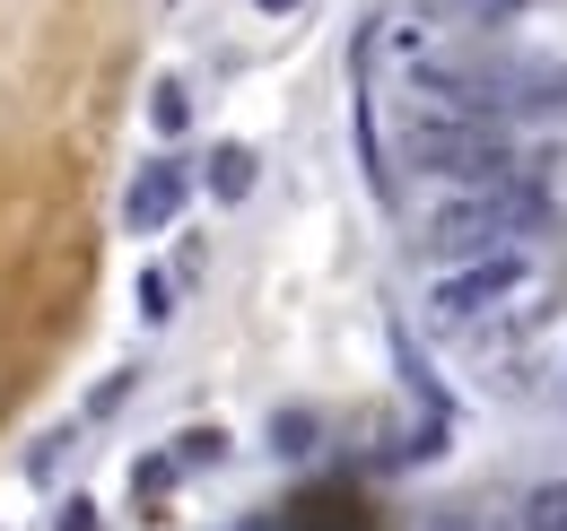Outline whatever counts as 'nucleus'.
Masks as SVG:
<instances>
[{
  "instance_id": "39448f33",
  "label": "nucleus",
  "mask_w": 567,
  "mask_h": 531,
  "mask_svg": "<svg viewBox=\"0 0 567 531\" xmlns=\"http://www.w3.org/2000/svg\"><path fill=\"white\" fill-rule=\"evenodd\" d=\"M210 192L218 200H245V192H254V157H245V148H218V157H210Z\"/></svg>"
},
{
  "instance_id": "6e6552de",
  "label": "nucleus",
  "mask_w": 567,
  "mask_h": 531,
  "mask_svg": "<svg viewBox=\"0 0 567 531\" xmlns=\"http://www.w3.org/2000/svg\"><path fill=\"white\" fill-rule=\"evenodd\" d=\"M254 9H271V18H288V9H297V0H254Z\"/></svg>"
},
{
  "instance_id": "f03ea898",
  "label": "nucleus",
  "mask_w": 567,
  "mask_h": 531,
  "mask_svg": "<svg viewBox=\"0 0 567 531\" xmlns=\"http://www.w3.org/2000/svg\"><path fill=\"white\" fill-rule=\"evenodd\" d=\"M411 157H420L427 175H445V184H497V175H506V132H497V114L420 96V114H411Z\"/></svg>"
},
{
  "instance_id": "1a4fd4ad",
  "label": "nucleus",
  "mask_w": 567,
  "mask_h": 531,
  "mask_svg": "<svg viewBox=\"0 0 567 531\" xmlns=\"http://www.w3.org/2000/svg\"><path fill=\"white\" fill-rule=\"evenodd\" d=\"M436 531H463V523H436Z\"/></svg>"
},
{
  "instance_id": "7ed1b4c3",
  "label": "nucleus",
  "mask_w": 567,
  "mask_h": 531,
  "mask_svg": "<svg viewBox=\"0 0 567 531\" xmlns=\"http://www.w3.org/2000/svg\"><path fill=\"white\" fill-rule=\"evenodd\" d=\"M524 279H533V262H524L515 244H506V253H472V262H454L436 288H427V314H436V323H481V314H497Z\"/></svg>"
},
{
  "instance_id": "f257e3e1",
  "label": "nucleus",
  "mask_w": 567,
  "mask_h": 531,
  "mask_svg": "<svg viewBox=\"0 0 567 531\" xmlns=\"http://www.w3.org/2000/svg\"><path fill=\"white\" fill-rule=\"evenodd\" d=\"M533 218H542V200H533V184H515V175H497V184H463V192L427 218V253H445V262L506 253L515 236H533Z\"/></svg>"
},
{
  "instance_id": "423d86ee",
  "label": "nucleus",
  "mask_w": 567,
  "mask_h": 531,
  "mask_svg": "<svg viewBox=\"0 0 567 531\" xmlns=\"http://www.w3.org/2000/svg\"><path fill=\"white\" fill-rule=\"evenodd\" d=\"M524 531H567V479H550V488L524 497Z\"/></svg>"
},
{
  "instance_id": "20e7f679",
  "label": "nucleus",
  "mask_w": 567,
  "mask_h": 531,
  "mask_svg": "<svg viewBox=\"0 0 567 531\" xmlns=\"http://www.w3.org/2000/svg\"><path fill=\"white\" fill-rule=\"evenodd\" d=\"M184 192H193V175L175 166V157H157V166H141V184L123 192V227L132 236H157L175 209H184Z\"/></svg>"
},
{
  "instance_id": "0eeeda50",
  "label": "nucleus",
  "mask_w": 567,
  "mask_h": 531,
  "mask_svg": "<svg viewBox=\"0 0 567 531\" xmlns=\"http://www.w3.org/2000/svg\"><path fill=\"white\" fill-rule=\"evenodd\" d=\"M184 114H193V96H184V87L166 79V87L148 96V123H157V132H184Z\"/></svg>"
}]
</instances>
